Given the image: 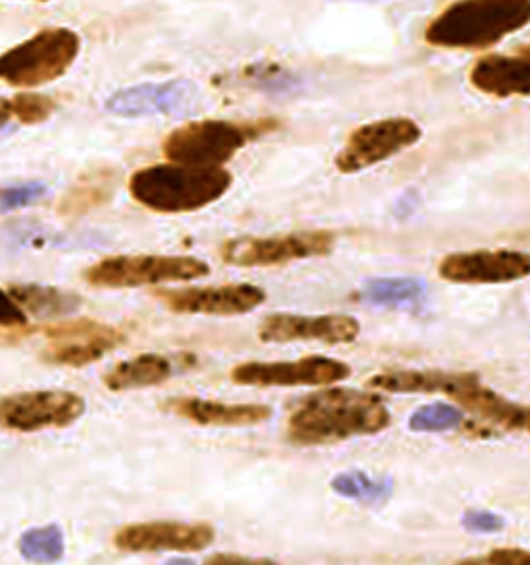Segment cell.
Instances as JSON below:
<instances>
[{"label":"cell","mask_w":530,"mask_h":565,"mask_svg":"<svg viewBox=\"0 0 530 565\" xmlns=\"http://www.w3.org/2000/svg\"><path fill=\"white\" fill-rule=\"evenodd\" d=\"M392 425V413L373 390L324 387L303 399L286 418V439L317 448L378 435Z\"/></svg>","instance_id":"obj_1"},{"label":"cell","mask_w":530,"mask_h":565,"mask_svg":"<svg viewBox=\"0 0 530 565\" xmlns=\"http://www.w3.org/2000/svg\"><path fill=\"white\" fill-rule=\"evenodd\" d=\"M530 23V0H454L425 28V42L442 51H489Z\"/></svg>","instance_id":"obj_2"},{"label":"cell","mask_w":530,"mask_h":565,"mask_svg":"<svg viewBox=\"0 0 530 565\" xmlns=\"http://www.w3.org/2000/svg\"><path fill=\"white\" fill-rule=\"evenodd\" d=\"M232 181L226 168L165 162L132 172L129 193L156 214H193L222 200L231 191Z\"/></svg>","instance_id":"obj_3"},{"label":"cell","mask_w":530,"mask_h":565,"mask_svg":"<svg viewBox=\"0 0 530 565\" xmlns=\"http://www.w3.org/2000/svg\"><path fill=\"white\" fill-rule=\"evenodd\" d=\"M82 54V38L71 28H44L0 54V84L35 89L68 73Z\"/></svg>","instance_id":"obj_4"},{"label":"cell","mask_w":530,"mask_h":565,"mask_svg":"<svg viewBox=\"0 0 530 565\" xmlns=\"http://www.w3.org/2000/svg\"><path fill=\"white\" fill-rule=\"evenodd\" d=\"M272 122H234L205 118L187 122L162 141V153L168 162L189 167L224 168L226 162L253 139L267 134Z\"/></svg>","instance_id":"obj_5"},{"label":"cell","mask_w":530,"mask_h":565,"mask_svg":"<svg viewBox=\"0 0 530 565\" xmlns=\"http://www.w3.org/2000/svg\"><path fill=\"white\" fill-rule=\"evenodd\" d=\"M210 266L189 255H115L85 269V282L96 288H141L158 284L193 282L205 278Z\"/></svg>","instance_id":"obj_6"},{"label":"cell","mask_w":530,"mask_h":565,"mask_svg":"<svg viewBox=\"0 0 530 565\" xmlns=\"http://www.w3.org/2000/svg\"><path fill=\"white\" fill-rule=\"evenodd\" d=\"M333 247L336 234L317 228L274 236H236L222 243L220 257L232 267H276L326 257Z\"/></svg>","instance_id":"obj_7"},{"label":"cell","mask_w":530,"mask_h":565,"mask_svg":"<svg viewBox=\"0 0 530 565\" xmlns=\"http://www.w3.org/2000/svg\"><path fill=\"white\" fill-rule=\"evenodd\" d=\"M421 139L423 129L413 118H380L348 135L344 148L333 158V167L342 174H359L411 150Z\"/></svg>","instance_id":"obj_8"},{"label":"cell","mask_w":530,"mask_h":565,"mask_svg":"<svg viewBox=\"0 0 530 565\" xmlns=\"http://www.w3.org/2000/svg\"><path fill=\"white\" fill-rule=\"evenodd\" d=\"M85 415V398L66 390H33L0 398V429L38 433L65 429Z\"/></svg>","instance_id":"obj_9"},{"label":"cell","mask_w":530,"mask_h":565,"mask_svg":"<svg viewBox=\"0 0 530 565\" xmlns=\"http://www.w3.org/2000/svg\"><path fill=\"white\" fill-rule=\"evenodd\" d=\"M352 369L340 359L305 356L298 361H247L232 366L231 380L248 387H328L347 382Z\"/></svg>","instance_id":"obj_10"},{"label":"cell","mask_w":530,"mask_h":565,"mask_svg":"<svg viewBox=\"0 0 530 565\" xmlns=\"http://www.w3.org/2000/svg\"><path fill=\"white\" fill-rule=\"evenodd\" d=\"M42 359L54 366L94 365L125 342V333L96 319H75L46 328Z\"/></svg>","instance_id":"obj_11"},{"label":"cell","mask_w":530,"mask_h":565,"mask_svg":"<svg viewBox=\"0 0 530 565\" xmlns=\"http://www.w3.org/2000/svg\"><path fill=\"white\" fill-rule=\"evenodd\" d=\"M437 274L446 282L464 286L520 282L530 276V253L516 249L458 250L439 262Z\"/></svg>","instance_id":"obj_12"},{"label":"cell","mask_w":530,"mask_h":565,"mask_svg":"<svg viewBox=\"0 0 530 565\" xmlns=\"http://www.w3.org/2000/svg\"><path fill=\"white\" fill-rule=\"evenodd\" d=\"M156 297L172 313L210 317L247 316L267 299L262 286L248 282L158 290Z\"/></svg>","instance_id":"obj_13"},{"label":"cell","mask_w":530,"mask_h":565,"mask_svg":"<svg viewBox=\"0 0 530 565\" xmlns=\"http://www.w3.org/2000/svg\"><path fill=\"white\" fill-rule=\"evenodd\" d=\"M361 335L359 319L344 313L300 316V313H272L257 330L264 344H297L314 342L326 347L352 344Z\"/></svg>","instance_id":"obj_14"},{"label":"cell","mask_w":530,"mask_h":565,"mask_svg":"<svg viewBox=\"0 0 530 565\" xmlns=\"http://www.w3.org/2000/svg\"><path fill=\"white\" fill-rule=\"evenodd\" d=\"M215 541L212 524L153 520L129 524L115 534V545L127 553H195L210 547Z\"/></svg>","instance_id":"obj_15"},{"label":"cell","mask_w":530,"mask_h":565,"mask_svg":"<svg viewBox=\"0 0 530 565\" xmlns=\"http://www.w3.org/2000/svg\"><path fill=\"white\" fill-rule=\"evenodd\" d=\"M198 85L189 79H170L158 84L123 87L104 102V110L113 117L146 118L174 115L198 98Z\"/></svg>","instance_id":"obj_16"},{"label":"cell","mask_w":530,"mask_h":565,"mask_svg":"<svg viewBox=\"0 0 530 565\" xmlns=\"http://www.w3.org/2000/svg\"><path fill=\"white\" fill-rule=\"evenodd\" d=\"M470 85L497 100L530 98V44L513 52L487 54L468 73Z\"/></svg>","instance_id":"obj_17"},{"label":"cell","mask_w":530,"mask_h":565,"mask_svg":"<svg viewBox=\"0 0 530 565\" xmlns=\"http://www.w3.org/2000/svg\"><path fill=\"white\" fill-rule=\"evenodd\" d=\"M165 411L199 427H255L272 416L265 404H229L198 396L166 399Z\"/></svg>","instance_id":"obj_18"},{"label":"cell","mask_w":530,"mask_h":565,"mask_svg":"<svg viewBox=\"0 0 530 565\" xmlns=\"http://www.w3.org/2000/svg\"><path fill=\"white\" fill-rule=\"evenodd\" d=\"M449 398L463 411L504 431L530 435V406L497 394L496 390L480 383L479 377L464 383Z\"/></svg>","instance_id":"obj_19"},{"label":"cell","mask_w":530,"mask_h":565,"mask_svg":"<svg viewBox=\"0 0 530 565\" xmlns=\"http://www.w3.org/2000/svg\"><path fill=\"white\" fill-rule=\"evenodd\" d=\"M479 377L473 371L446 369H383L367 385L388 394H446L452 396L464 383Z\"/></svg>","instance_id":"obj_20"},{"label":"cell","mask_w":530,"mask_h":565,"mask_svg":"<svg viewBox=\"0 0 530 565\" xmlns=\"http://www.w3.org/2000/svg\"><path fill=\"white\" fill-rule=\"evenodd\" d=\"M174 373L170 359L158 352H144L135 359L123 361L113 366L104 375V385L110 392H131V390H146L160 383L168 382Z\"/></svg>","instance_id":"obj_21"},{"label":"cell","mask_w":530,"mask_h":565,"mask_svg":"<svg viewBox=\"0 0 530 565\" xmlns=\"http://www.w3.org/2000/svg\"><path fill=\"white\" fill-rule=\"evenodd\" d=\"M9 295L25 313L42 319L71 316L82 307L80 295L44 284H15L9 288Z\"/></svg>","instance_id":"obj_22"},{"label":"cell","mask_w":530,"mask_h":565,"mask_svg":"<svg viewBox=\"0 0 530 565\" xmlns=\"http://www.w3.org/2000/svg\"><path fill=\"white\" fill-rule=\"evenodd\" d=\"M427 297V284L418 278H375L364 284L361 299L375 307H413Z\"/></svg>","instance_id":"obj_23"},{"label":"cell","mask_w":530,"mask_h":565,"mask_svg":"<svg viewBox=\"0 0 530 565\" xmlns=\"http://www.w3.org/2000/svg\"><path fill=\"white\" fill-rule=\"evenodd\" d=\"M331 491L340 498L375 505L392 498L394 481L390 477H371L363 470H347L336 475L330 482Z\"/></svg>","instance_id":"obj_24"},{"label":"cell","mask_w":530,"mask_h":565,"mask_svg":"<svg viewBox=\"0 0 530 565\" xmlns=\"http://www.w3.org/2000/svg\"><path fill=\"white\" fill-rule=\"evenodd\" d=\"M19 553L30 564H59L65 555V534L56 524L30 529L19 536Z\"/></svg>","instance_id":"obj_25"},{"label":"cell","mask_w":530,"mask_h":565,"mask_svg":"<svg viewBox=\"0 0 530 565\" xmlns=\"http://www.w3.org/2000/svg\"><path fill=\"white\" fill-rule=\"evenodd\" d=\"M464 411L454 404H427L416 408L409 418V429L413 433L456 431L464 425Z\"/></svg>","instance_id":"obj_26"},{"label":"cell","mask_w":530,"mask_h":565,"mask_svg":"<svg viewBox=\"0 0 530 565\" xmlns=\"http://www.w3.org/2000/svg\"><path fill=\"white\" fill-rule=\"evenodd\" d=\"M11 113L21 125H42L59 108V104L44 94H17L11 100Z\"/></svg>","instance_id":"obj_27"},{"label":"cell","mask_w":530,"mask_h":565,"mask_svg":"<svg viewBox=\"0 0 530 565\" xmlns=\"http://www.w3.org/2000/svg\"><path fill=\"white\" fill-rule=\"evenodd\" d=\"M108 200H110V189H106L104 184H80L65 195V200L61 201L59 212L63 216H80L102 207Z\"/></svg>","instance_id":"obj_28"},{"label":"cell","mask_w":530,"mask_h":565,"mask_svg":"<svg viewBox=\"0 0 530 565\" xmlns=\"http://www.w3.org/2000/svg\"><path fill=\"white\" fill-rule=\"evenodd\" d=\"M49 186L40 181L17 184L0 191V212H15L21 207H28L46 195Z\"/></svg>","instance_id":"obj_29"},{"label":"cell","mask_w":530,"mask_h":565,"mask_svg":"<svg viewBox=\"0 0 530 565\" xmlns=\"http://www.w3.org/2000/svg\"><path fill=\"white\" fill-rule=\"evenodd\" d=\"M463 526L470 534H496L504 531L506 520L489 510H468L463 515Z\"/></svg>","instance_id":"obj_30"},{"label":"cell","mask_w":530,"mask_h":565,"mask_svg":"<svg viewBox=\"0 0 530 565\" xmlns=\"http://www.w3.org/2000/svg\"><path fill=\"white\" fill-rule=\"evenodd\" d=\"M25 323H28L25 311L17 305L15 299L7 290H0V330H15V328H23Z\"/></svg>","instance_id":"obj_31"},{"label":"cell","mask_w":530,"mask_h":565,"mask_svg":"<svg viewBox=\"0 0 530 565\" xmlns=\"http://www.w3.org/2000/svg\"><path fill=\"white\" fill-rule=\"evenodd\" d=\"M485 557L491 565H530L529 548L497 547Z\"/></svg>","instance_id":"obj_32"},{"label":"cell","mask_w":530,"mask_h":565,"mask_svg":"<svg viewBox=\"0 0 530 565\" xmlns=\"http://www.w3.org/2000/svg\"><path fill=\"white\" fill-rule=\"evenodd\" d=\"M203 565H282L267 557H245L239 553H214Z\"/></svg>","instance_id":"obj_33"},{"label":"cell","mask_w":530,"mask_h":565,"mask_svg":"<svg viewBox=\"0 0 530 565\" xmlns=\"http://www.w3.org/2000/svg\"><path fill=\"white\" fill-rule=\"evenodd\" d=\"M11 118H13L11 104H9V100H2V98H0V131L11 122Z\"/></svg>","instance_id":"obj_34"},{"label":"cell","mask_w":530,"mask_h":565,"mask_svg":"<svg viewBox=\"0 0 530 565\" xmlns=\"http://www.w3.org/2000/svg\"><path fill=\"white\" fill-rule=\"evenodd\" d=\"M454 565H491L487 562V557H466V559H460L458 564Z\"/></svg>","instance_id":"obj_35"},{"label":"cell","mask_w":530,"mask_h":565,"mask_svg":"<svg viewBox=\"0 0 530 565\" xmlns=\"http://www.w3.org/2000/svg\"><path fill=\"white\" fill-rule=\"evenodd\" d=\"M166 565H198L193 559H189V557H172V559H168Z\"/></svg>","instance_id":"obj_36"},{"label":"cell","mask_w":530,"mask_h":565,"mask_svg":"<svg viewBox=\"0 0 530 565\" xmlns=\"http://www.w3.org/2000/svg\"><path fill=\"white\" fill-rule=\"evenodd\" d=\"M28 2H50V0H28Z\"/></svg>","instance_id":"obj_37"}]
</instances>
